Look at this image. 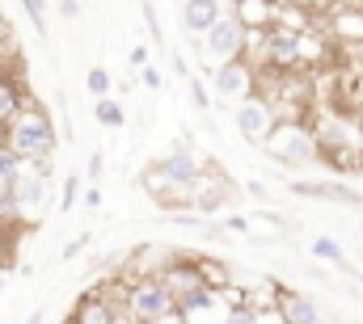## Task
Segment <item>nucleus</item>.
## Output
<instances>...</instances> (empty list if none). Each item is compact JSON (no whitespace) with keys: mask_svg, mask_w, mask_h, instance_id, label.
I'll return each mask as SVG.
<instances>
[{"mask_svg":"<svg viewBox=\"0 0 363 324\" xmlns=\"http://www.w3.org/2000/svg\"><path fill=\"white\" fill-rule=\"evenodd\" d=\"M279 320H287V324H317V320H321V308H317L313 299H304V295H283V299H279Z\"/></svg>","mask_w":363,"mask_h":324,"instance_id":"12","label":"nucleus"},{"mask_svg":"<svg viewBox=\"0 0 363 324\" xmlns=\"http://www.w3.org/2000/svg\"><path fill=\"white\" fill-rule=\"evenodd\" d=\"M34 173H26L21 168V177H17V185H13V215L26 224V219H38L43 211H47V202H51V185H47V168L43 164H30Z\"/></svg>","mask_w":363,"mask_h":324,"instance_id":"4","label":"nucleus"},{"mask_svg":"<svg viewBox=\"0 0 363 324\" xmlns=\"http://www.w3.org/2000/svg\"><path fill=\"white\" fill-rule=\"evenodd\" d=\"M93 118H97V122H101L106 131H118V127L127 122V114H123V105H118V101H110V93L93 101Z\"/></svg>","mask_w":363,"mask_h":324,"instance_id":"15","label":"nucleus"},{"mask_svg":"<svg viewBox=\"0 0 363 324\" xmlns=\"http://www.w3.org/2000/svg\"><path fill=\"white\" fill-rule=\"evenodd\" d=\"M60 13H64L68 21H77V17H81V4H77V0H60Z\"/></svg>","mask_w":363,"mask_h":324,"instance_id":"26","label":"nucleus"},{"mask_svg":"<svg viewBox=\"0 0 363 324\" xmlns=\"http://www.w3.org/2000/svg\"><path fill=\"white\" fill-rule=\"evenodd\" d=\"M77 198H81V181H77V177H68V181H64V202H60V207H64V211H72V207H77Z\"/></svg>","mask_w":363,"mask_h":324,"instance_id":"22","label":"nucleus"},{"mask_svg":"<svg viewBox=\"0 0 363 324\" xmlns=\"http://www.w3.org/2000/svg\"><path fill=\"white\" fill-rule=\"evenodd\" d=\"M4 261H9V232H0V270H4Z\"/></svg>","mask_w":363,"mask_h":324,"instance_id":"29","label":"nucleus"},{"mask_svg":"<svg viewBox=\"0 0 363 324\" xmlns=\"http://www.w3.org/2000/svg\"><path fill=\"white\" fill-rule=\"evenodd\" d=\"M4 148L17 152L26 164H47L60 148L55 122L43 105H21L9 122H4Z\"/></svg>","mask_w":363,"mask_h":324,"instance_id":"1","label":"nucleus"},{"mask_svg":"<svg viewBox=\"0 0 363 324\" xmlns=\"http://www.w3.org/2000/svg\"><path fill=\"white\" fill-rule=\"evenodd\" d=\"M21 105H26L21 88H17V84H13L9 76H4V72H0V127H4V122H9V118L21 110Z\"/></svg>","mask_w":363,"mask_h":324,"instance_id":"16","label":"nucleus"},{"mask_svg":"<svg viewBox=\"0 0 363 324\" xmlns=\"http://www.w3.org/2000/svg\"><path fill=\"white\" fill-rule=\"evenodd\" d=\"M291 194H304V198H334V202H359L355 190L330 185V181H291Z\"/></svg>","mask_w":363,"mask_h":324,"instance_id":"13","label":"nucleus"},{"mask_svg":"<svg viewBox=\"0 0 363 324\" xmlns=\"http://www.w3.org/2000/svg\"><path fill=\"white\" fill-rule=\"evenodd\" d=\"M313 257H321V261H334V265H342V244L330 241V236H317V241H313Z\"/></svg>","mask_w":363,"mask_h":324,"instance_id":"18","label":"nucleus"},{"mask_svg":"<svg viewBox=\"0 0 363 324\" xmlns=\"http://www.w3.org/2000/svg\"><path fill=\"white\" fill-rule=\"evenodd\" d=\"M85 88H89L93 97H106V93H110V72H106V68H89Z\"/></svg>","mask_w":363,"mask_h":324,"instance_id":"19","label":"nucleus"},{"mask_svg":"<svg viewBox=\"0 0 363 324\" xmlns=\"http://www.w3.org/2000/svg\"><path fill=\"white\" fill-rule=\"evenodd\" d=\"M228 320H233V324H254V320H267V312H262V308H245V303H241V308H228Z\"/></svg>","mask_w":363,"mask_h":324,"instance_id":"20","label":"nucleus"},{"mask_svg":"<svg viewBox=\"0 0 363 324\" xmlns=\"http://www.w3.org/2000/svg\"><path fill=\"white\" fill-rule=\"evenodd\" d=\"M157 173H161L174 190H190V185H199V177L207 173V164L199 161L186 144H178L174 152H165V156L157 161Z\"/></svg>","mask_w":363,"mask_h":324,"instance_id":"6","label":"nucleus"},{"mask_svg":"<svg viewBox=\"0 0 363 324\" xmlns=\"http://www.w3.org/2000/svg\"><path fill=\"white\" fill-rule=\"evenodd\" d=\"M161 278H165V287L174 291V295H186V291H194L199 282H207L203 278V265H182V261H174V265H161Z\"/></svg>","mask_w":363,"mask_h":324,"instance_id":"11","label":"nucleus"},{"mask_svg":"<svg viewBox=\"0 0 363 324\" xmlns=\"http://www.w3.org/2000/svg\"><path fill=\"white\" fill-rule=\"evenodd\" d=\"M85 244H89V232H81V236H77L72 244H64V257H77V253H81Z\"/></svg>","mask_w":363,"mask_h":324,"instance_id":"25","label":"nucleus"},{"mask_svg":"<svg viewBox=\"0 0 363 324\" xmlns=\"http://www.w3.org/2000/svg\"><path fill=\"white\" fill-rule=\"evenodd\" d=\"M271 127H274V118H271V105H267V101L245 97V101L237 105V131H241L250 144H267Z\"/></svg>","mask_w":363,"mask_h":324,"instance_id":"9","label":"nucleus"},{"mask_svg":"<svg viewBox=\"0 0 363 324\" xmlns=\"http://www.w3.org/2000/svg\"><path fill=\"white\" fill-rule=\"evenodd\" d=\"M211 84H216V93H220L224 101H233V97H250V88H254V68L245 64V55H237V59H220V68H211Z\"/></svg>","mask_w":363,"mask_h":324,"instance_id":"7","label":"nucleus"},{"mask_svg":"<svg viewBox=\"0 0 363 324\" xmlns=\"http://www.w3.org/2000/svg\"><path fill=\"white\" fill-rule=\"evenodd\" d=\"M245 47H250V25H245L237 13H220V21L203 34V51H207L216 64L245 55Z\"/></svg>","mask_w":363,"mask_h":324,"instance_id":"3","label":"nucleus"},{"mask_svg":"<svg viewBox=\"0 0 363 324\" xmlns=\"http://www.w3.org/2000/svg\"><path fill=\"white\" fill-rule=\"evenodd\" d=\"M267 148H271L279 161H313L317 156V135H308L304 127H296V122H283V127H271V135H267Z\"/></svg>","mask_w":363,"mask_h":324,"instance_id":"5","label":"nucleus"},{"mask_svg":"<svg viewBox=\"0 0 363 324\" xmlns=\"http://www.w3.org/2000/svg\"><path fill=\"white\" fill-rule=\"evenodd\" d=\"M224 13V0H182L178 4V17H182V30L186 34H207Z\"/></svg>","mask_w":363,"mask_h":324,"instance_id":"10","label":"nucleus"},{"mask_svg":"<svg viewBox=\"0 0 363 324\" xmlns=\"http://www.w3.org/2000/svg\"><path fill=\"white\" fill-rule=\"evenodd\" d=\"M0 144H4V127H0Z\"/></svg>","mask_w":363,"mask_h":324,"instance_id":"31","label":"nucleus"},{"mask_svg":"<svg viewBox=\"0 0 363 324\" xmlns=\"http://www.w3.org/2000/svg\"><path fill=\"white\" fill-rule=\"evenodd\" d=\"M131 64L144 68V64H148V47H131Z\"/></svg>","mask_w":363,"mask_h":324,"instance_id":"28","label":"nucleus"},{"mask_svg":"<svg viewBox=\"0 0 363 324\" xmlns=\"http://www.w3.org/2000/svg\"><path fill=\"white\" fill-rule=\"evenodd\" d=\"M267 59H271L274 68H296L304 59V34L287 30V25L267 30Z\"/></svg>","mask_w":363,"mask_h":324,"instance_id":"8","label":"nucleus"},{"mask_svg":"<svg viewBox=\"0 0 363 324\" xmlns=\"http://www.w3.org/2000/svg\"><path fill=\"white\" fill-rule=\"evenodd\" d=\"M72 320L77 324H106V320H118V316H114V308H110V303L101 299V291H97L89 299H81V308L72 312Z\"/></svg>","mask_w":363,"mask_h":324,"instance_id":"14","label":"nucleus"},{"mask_svg":"<svg viewBox=\"0 0 363 324\" xmlns=\"http://www.w3.org/2000/svg\"><path fill=\"white\" fill-rule=\"evenodd\" d=\"M140 81L148 84V88H161V72H157V68H148V64H144V72H140Z\"/></svg>","mask_w":363,"mask_h":324,"instance_id":"24","label":"nucleus"},{"mask_svg":"<svg viewBox=\"0 0 363 324\" xmlns=\"http://www.w3.org/2000/svg\"><path fill=\"white\" fill-rule=\"evenodd\" d=\"M21 8L30 13V21H34V34L47 42V0H21Z\"/></svg>","mask_w":363,"mask_h":324,"instance_id":"17","label":"nucleus"},{"mask_svg":"<svg viewBox=\"0 0 363 324\" xmlns=\"http://www.w3.org/2000/svg\"><path fill=\"white\" fill-rule=\"evenodd\" d=\"M190 101H194L199 110H211V93H207V84L199 81V76H190Z\"/></svg>","mask_w":363,"mask_h":324,"instance_id":"21","label":"nucleus"},{"mask_svg":"<svg viewBox=\"0 0 363 324\" xmlns=\"http://www.w3.org/2000/svg\"><path fill=\"white\" fill-rule=\"evenodd\" d=\"M127 312H131V320H144V324L182 320L178 316V295L165 287L161 274H140V278L127 287Z\"/></svg>","mask_w":363,"mask_h":324,"instance_id":"2","label":"nucleus"},{"mask_svg":"<svg viewBox=\"0 0 363 324\" xmlns=\"http://www.w3.org/2000/svg\"><path fill=\"white\" fill-rule=\"evenodd\" d=\"M9 224H13V219H9V215L0 211V232H9Z\"/></svg>","mask_w":363,"mask_h":324,"instance_id":"30","label":"nucleus"},{"mask_svg":"<svg viewBox=\"0 0 363 324\" xmlns=\"http://www.w3.org/2000/svg\"><path fill=\"white\" fill-rule=\"evenodd\" d=\"M85 207H89V211H97V207H101V190H97V185H93V190H85Z\"/></svg>","mask_w":363,"mask_h":324,"instance_id":"27","label":"nucleus"},{"mask_svg":"<svg viewBox=\"0 0 363 324\" xmlns=\"http://www.w3.org/2000/svg\"><path fill=\"white\" fill-rule=\"evenodd\" d=\"M101 173H106V156H101V152H93L89 164H85V177H89V181H101Z\"/></svg>","mask_w":363,"mask_h":324,"instance_id":"23","label":"nucleus"}]
</instances>
